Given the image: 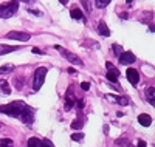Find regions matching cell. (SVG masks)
I'll return each instance as SVG.
<instances>
[{
	"label": "cell",
	"mask_w": 155,
	"mask_h": 147,
	"mask_svg": "<svg viewBox=\"0 0 155 147\" xmlns=\"http://www.w3.org/2000/svg\"><path fill=\"white\" fill-rule=\"evenodd\" d=\"M28 12H31V14H34V16H42V12L41 11H36V9H30Z\"/></svg>",
	"instance_id": "obj_27"
},
{
	"label": "cell",
	"mask_w": 155,
	"mask_h": 147,
	"mask_svg": "<svg viewBox=\"0 0 155 147\" xmlns=\"http://www.w3.org/2000/svg\"><path fill=\"white\" fill-rule=\"evenodd\" d=\"M113 50H115L113 53H115V54H116V56H120V54H121V53H123V48H121L120 45H113Z\"/></svg>",
	"instance_id": "obj_23"
},
{
	"label": "cell",
	"mask_w": 155,
	"mask_h": 147,
	"mask_svg": "<svg viewBox=\"0 0 155 147\" xmlns=\"http://www.w3.org/2000/svg\"><path fill=\"white\" fill-rule=\"evenodd\" d=\"M12 145H14V142H12V139H9V138L0 139V147H12Z\"/></svg>",
	"instance_id": "obj_16"
},
{
	"label": "cell",
	"mask_w": 155,
	"mask_h": 147,
	"mask_svg": "<svg viewBox=\"0 0 155 147\" xmlns=\"http://www.w3.org/2000/svg\"><path fill=\"white\" fill-rule=\"evenodd\" d=\"M22 2H25V3H33L34 0H22Z\"/></svg>",
	"instance_id": "obj_32"
},
{
	"label": "cell",
	"mask_w": 155,
	"mask_h": 147,
	"mask_svg": "<svg viewBox=\"0 0 155 147\" xmlns=\"http://www.w3.org/2000/svg\"><path fill=\"white\" fill-rule=\"evenodd\" d=\"M110 2H112V0H95V5L98 8H106Z\"/></svg>",
	"instance_id": "obj_19"
},
{
	"label": "cell",
	"mask_w": 155,
	"mask_h": 147,
	"mask_svg": "<svg viewBox=\"0 0 155 147\" xmlns=\"http://www.w3.org/2000/svg\"><path fill=\"white\" fill-rule=\"evenodd\" d=\"M28 147H42V141L37 138H30L28 139Z\"/></svg>",
	"instance_id": "obj_15"
},
{
	"label": "cell",
	"mask_w": 155,
	"mask_h": 147,
	"mask_svg": "<svg viewBox=\"0 0 155 147\" xmlns=\"http://www.w3.org/2000/svg\"><path fill=\"white\" fill-rule=\"evenodd\" d=\"M149 31H152V33L155 31V25H150V26H149Z\"/></svg>",
	"instance_id": "obj_31"
},
{
	"label": "cell",
	"mask_w": 155,
	"mask_h": 147,
	"mask_svg": "<svg viewBox=\"0 0 155 147\" xmlns=\"http://www.w3.org/2000/svg\"><path fill=\"white\" fill-rule=\"evenodd\" d=\"M138 147H147L146 141H143V139H140V141H138Z\"/></svg>",
	"instance_id": "obj_28"
},
{
	"label": "cell",
	"mask_w": 155,
	"mask_h": 147,
	"mask_svg": "<svg viewBox=\"0 0 155 147\" xmlns=\"http://www.w3.org/2000/svg\"><path fill=\"white\" fill-rule=\"evenodd\" d=\"M82 138H84L82 133H73V135H71V139L73 141H82Z\"/></svg>",
	"instance_id": "obj_22"
},
{
	"label": "cell",
	"mask_w": 155,
	"mask_h": 147,
	"mask_svg": "<svg viewBox=\"0 0 155 147\" xmlns=\"http://www.w3.org/2000/svg\"><path fill=\"white\" fill-rule=\"evenodd\" d=\"M5 37L12 39V41H19V42H28L31 36L28 33H23V31H9Z\"/></svg>",
	"instance_id": "obj_5"
},
{
	"label": "cell",
	"mask_w": 155,
	"mask_h": 147,
	"mask_svg": "<svg viewBox=\"0 0 155 147\" xmlns=\"http://www.w3.org/2000/svg\"><path fill=\"white\" fill-rule=\"evenodd\" d=\"M68 73H70V74H76V70H74V68H71V67H70V68H68Z\"/></svg>",
	"instance_id": "obj_30"
},
{
	"label": "cell",
	"mask_w": 155,
	"mask_h": 147,
	"mask_svg": "<svg viewBox=\"0 0 155 147\" xmlns=\"http://www.w3.org/2000/svg\"><path fill=\"white\" fill-rule=\"evenodd\" d=\"M19 9V0H9L6 3L0 5V19H9L17 12Z\"/></svg>",
	"instance_id": "obj_2"
},
{
	"label": "cell",
	"mask_w": 155,
	"mask_h": 147,
	"mask_svg": "<svg viewBox=\"0 0 155 147\" xmlns=\"http://www.w3.org/2000/svg\"><path fill=\"white\" fill-rule=\"evenodd\" d=\"M47 71H48V70L45 68V67H39V68L34 71V81H33V88H34V91H39V90H41V87L44 85Z\"/></svg>",
	"instance_id": "obj_3"
},
{
	"label": "cell",
	"mask_w": 155,
	"mask_h": 147,
	"mask_svg": "<svg viewBox=\"0 0 155 147\" xmlns=\"http://www.w3.org/2000/svg\"><path fill=\"white\" fill-rule=\"evenodd\" d=\"M81 3L84 5V8H85V11H87V12L92 11V5H90V0H81Z\"/></svg>",
	"instance_id": "obj_20"
},
{
	"label": "cell",
	"mask_w": 155,
	"mask_h": 147,
	"mask_svg": "<svg viewBox=\"0 0 155 147\" xmlns=\"http://www.w3.org/2000/svg\"><path fill=\"white\" fill-rule=\"evenodd\" d=\"M116 145H120V147H130V141H129L127 138L116 139Z\"/></svg>",
	"instance_id": "obj_17"
},
{
	"label": "cell",
	"mask_w": 155,
	"mask_h": 147,
	"mask_svg": "<svg viewBox=\"0 0 155 147\" xmlns=\"http://www.w3.org/2000/svg\"><path fill=\"white\" fill-rule=\"evenodd\" d=\"M81 88H82L84 91H88V88H90V84H88V82H82V84H81Z\"/></svg>",
	"instance_id": "obj_26"
},
{
	"label": "cell",
	"mask_w": 155,
	"mask_h": 147,
	"mask_svg": "<svg viewBox=\"0 0 155 147\" xmlns=\"http://www.w3.org/2000/svg\"><path fill=\"white\" fill-rule=\"evenodd\" d=\"M81 126H82V124L78 121V119H74V121L71 122V129H81Z\"/></svg>",
	"instance_id": "obj_25"
},
{
	"label": "cell",
	"mask_w": 155,
	"mask_h": 147,
	"mask_svg": "<svg viewBox=\"0 0 155 147\" xmlns=\"http://www.w3.org/2000/svg\"><path fill=\"white\" fill-rule=\"evenodd\" d=\"M42 147H54V145H53V142H51L50 139H44L42 141Z\"/></svg>",
	"instance_id": "obj_24"
},
{
	"label": "cell",
	"mask_w": 155,
	"mask_h": 147,
	"mask_svg": "<svg viewBox=\"0 0 155 147\" xmlns=\"http://www.w3.org/2000/svg\"><path fill=\"white\" fill-rule=\"evenodd\" d=\"M98 33L101 36H104V37H109L110 36V30H109V26L106 25V22H99L98 23Z\"/></svg>",
	"instance_id": "obj_10"
},
{
	"label": "cell",
	"mask_w": 155,
	"mask_h": 147,
	"mask_svg": "<svg viewBox=\"0 0 155 147\" xmlns=\"http://www.w3.org/2000/svg\"><path fill=\"white\" fill-rule=\"evenodd\" d=\"M106 67H107V79L110 82H118V77H120V71H118V68H115V67L110 64V62H107L106 64Z\"/></svg>",
	"instance_id": "obj_6"
},
{
	"label": "cell",
	"mask_w": 155,
	"mask_h": 147,
	"mask_svg": "<svg viewBox=\"0 0 155 147\" xmlns=\"http://www.w3.org/2000/svg\"><path fill=\"white\" fill-rule=\"evenodd\" d=\"M0 127H2V122H0Z\"/></svg>",
	"instance_id": "obj_34"
},
{
	"label": "cell",
	"mask_w": 155,
	"mask_h": 147,
	"mask_svg": "<svg viewBox=\"0 0 155 147\" xmlns=\"http://www.w3.org/2000/svg\"><path fill=\"white\" fill-rule=\"evenodd\" d=\"M61 3H62V5H67V3H68V0H61Z\"/></svg>",
	"instance_id": "obj_33"
},
{
	"label": "cell",
	"mask_w": 155,
	"mask_h": 147,
	"mask_svg": "<svg viewBox=\"0 0 155 147\" xmlns=\"http://www.w3.org/2000/svg\"><path fill=\"white\" fill-rule=\"evenodd\" d=\"M59 53H61V54L64 56V57H65L68 62H71L73 65H78V67H84V62L79 59V57H78L76 54H73V53H70V51H67L65 48H64V47H61V45H56L54 47Z\"/></svg>",
	"instance_id": "obj_4"
},
{
	"label": "cell",
	"mask_w": 155,
	"mask_h": 147,
	"mask_svg": "<svg viewBox=\"0 0 155 147\" xmlns=\"http://www.w3.org/2000/svg\"><path fill=\"white\" fill-rule=\"evenodd\" d=\"M12 71H14V65H3L2 68H0V74L2 76H6V74H9Z\"/></svg>",
	"instance_id": "obj_14"
},
{
	"label": "cell",
	"mask_w": 155,
	"mask_h": 147,
	"mask_svg": "<svg viewBox=\"0 0 155 147\" xmlns=\"http://www.w3.org/2000/svg\"><path fill=\"white\" fill-rule=\"evenodd\" d=\"M146 98H147L149 102L155 107V87H149V88H146Z\"/></svg>",
	"instance_id": "obj_13"
},
{
	"label": "cell",
	"mask_w": 155,
	"mask_h": 147,
	"mask_svg": "<svg viewBox=\"0 0 155 147\" xmlns=\"http://www.w3.org/2000/svg\"><path fill=\"white\" fill-rule=\"evenodd\" d=\"M135 54L134 53H130V51H123L121 54H120V62L123 64V65H129V64H134L135 62Z\"/></svg>",
	"instance_id": "obj_7"
},
{
	"label": "cell",
	"mask_w": 155,
	"mask_h": 147,
	"mask_svg": "<svg viewBox=\"0 0 155 147\" xmlns=\"http://www.w3.org/2000/svg\"><path fill=\"white\" fill-rule=\"evenodd\" d=\"M138 122L143 126V127H149V126L152 124V118H150L149 115L143 113V115H140V116H138Z\"/></svg>",
	"instance_id": "obj_11"
},
{
	"label": "cell",
	"mask_w": 155,
	"mask_h": 147,
	"mask_svg": "<svg viewBox=\"0 0 155 147\" xmlns=\"http://www.w3.org/2000/svg\"><path fill=\"white\" fill-rule=\"evenodd\" d=\"M33 53H36V54H44V51H41V50H39V48H33Z\"/></svg>",
	"instance_id": "obj_29"
},
{
	"label": "cell",
	"mask_w": 155,
	"mask_h": 147,
	"mask_svg": "<svg viewBox=\"0 0 155 147\" xmlns=\"http://www.w3.org/2000/svg\"><path fill=\"white\" fill-rule=\"evenodd\" d=\"M116 101H118L121 105H129V98L126 96H121V98H116Z\"/></svg>",
	"instance_id": "obj_21"
},
{
	"label": "cell",
	"mask_w": 155,
	"mask_h": 147,
	"mask_svg": "<svg viewBox=\"0 0 155 147\" xmlns=\"http://www.w3.org/2000/svg\"><path fill=\"white\" fill-rule=\"evenodd\" d=\"M20 50L19 47H11V45H0V56L3 54H8V53H12V51H17Z\"/></svg>",
	"instance_id": "obj_12"
},
{
	"label": "cell",
	"mask_w": 155,
	"mask_h": 147,
	"mask_svg": "<svg viewBox=\"0 0 155 147\" xmlns=\"http://www.w3.org/2000/svg\"><path fill=\"white\" fill-rule=\"evenodd\" d=\"M0 90H2V93H5V95H9L11 93V88H9L8 82H0Z\"/></svg>",
	"instance_id": "obj_18"
},
{
	"label": "cell",
	"mask_w": 155,
	"mask_h": 147,
	"mask_svg": "<svg viewBox=\"0 0 155 147\" xmlns=\"http://www.w3.org/2000/svg\"><path fill=\"white\" fill-rule=\"evenodd\" d=\"M127 81L130 82L132 85H138V82H140V74H138V71L135 70V68H127Z\"/></svg>",
	"instance_id": "obj_8"
},
{
	"label": "cell",
	"mask_w": 155,
	"mask_h": 147,
	"mask_svg": "<svg viewBox=\"0 0 155 147\" xmlns=\"http://www.w3.org/2000/svg\"><path fill=\"white\" fill-rule=\"evenodd\" d=\"M70 16L74 19V20H81V22H87V19H85V16L82 14V11L79 9V8H73L71 9V12H70Z\"/></svg>",
	"instance_id": "obj_9"
},
{
	"label": "cell",
	"mask_w": 155,
	"mask_h": 147,
	"mask_svg": "<svg viewBox=\"0 0 155 147\" xmlns=\"http://www.w3.org/2000/svg\"><path fill=\"white\" fill-rule=\"evenodd\" d=\"M0 113H5L12 118H20L27 126H31L34 119V110L22 101H14L5 105H0Z\"/></svg>",
	"instance_id": "obj_1"
}]
</instances>
